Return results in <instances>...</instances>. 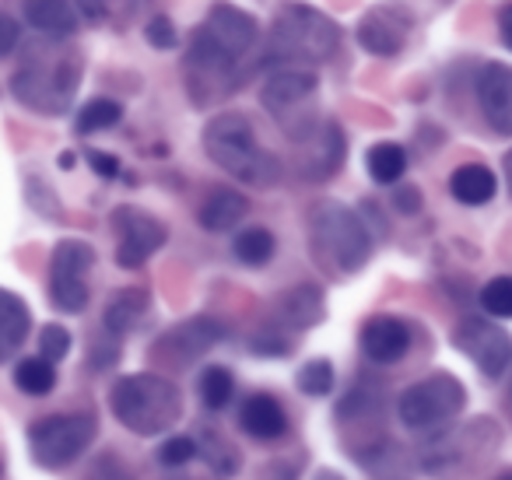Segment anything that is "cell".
I'll return each mask as SVG.
<instances>
[{
	"mask_svg": "<svg viewBox=\"0 0 512 480\" xmlns=\"http://www.w3.org/2000/svg\"><path fill=\"white\" fill-rule=\"evenodd\" d=\"M414 29V18L400 4H379L358 22V43L372 57H397L407 46V36Z\"/></svg>",
	"mask_w": 512,
	"mask_h": 480,
	"instance_id": "15",
	"label": "cell"
},
{
	"mask_svg": "<svg viewBox=\"0 0 512 480\" xmlns=\"http://www.w3.org/2000/svg\"><path fill=\"white\" fill-rule=\"evenodd\" d=\"M453 344L460 347L488 379H502L505 368H509L512 347L502 326L484 323V319H463L453 333Z\"/></svg>",
	"mask_w": 512,
	"mask_h": 480,
	"instance_id": "12",
	"label": "cell"
},
{
	"mask_svg": "<svg viewBox=\"0 0 512 480\" xmlns=\"http://www.w3.org/2000/svg\"><path fill=\"white\" fill-rule=\"evenodd\" d=\"M78 11L95 25H127L137 15V0H78Z\"/></svg>",
	"mask_w": 512,
	"mask_h": 480,
	"instance_id": "31",
	"label": "cell"
},
{
	"mask_svg": "<svg viewBox=\"0 0 512 480\" xmlns=\"http://www.w3.org/2000/svg\"><path fill=\"white\" fill-rule=\"evenodd\" d=\"M221 337H225V326H221L218 319H207V316L186 319L176 330H169L165 337L155 340V358L169 368H186V365H193L200 354L211 351Z\"/></svg>",
	"mask_w": 512,
	"mask_h": 480,
	"instance_id": "13",
	"label": "cell"
},
{
	"mask_svg": "<svg viewBox=\"0 0 512 480\" xmlns=\"http://www.w3.org/2000/svg\"><path fill=\"white\" fill-rule=\"evenodd\" d=\"M477 99H481L484 120L495 134H512V71L505 64H488L477 78Z\"/></svg>",
	"mask_w": 512,
	"mask_h": 480,
	"instance_id": "17",
	"label": "cell"
},
{
	"mask_svg": "<svg viewBox=\"0 0 512 480\" xmlns=\"http://www.w3.org/2000/svg\"><path fill=\"white\" fill-rule=\"evenodd\" d=\"M88 162H92V169L99 172L102 179H116V176H120V162H116L113 155H106V151H92V155H88Z\"/></svg>",
	"mask_w": 512,
	"mask_h": 480,
	"instance_id": "41",
	"label": "cell"
},
{
	"mask_svg": "<svg viewBox=\"0 0 512 480\" xmlns=\"http://www.w3.org/2000/svg\"><path fill=\"white\" fill-rule=\"evenodd\" d=\"M123 116V106L113 99H92L88 106H81L78 113V134H95V130L116 127Z\"/></svg>",
	"mask_w": 512,
	"mask_h": 480,
	"instance_id": "32",
	"label": "cell"
},
{
	"mask_svg": "<svg viewBox=\"0 0 512 480\" xmlns=\"http://www.w3.org/2000/svg\"><path fill=\"white\" fill-rule=\"evenodd\" d=\"M109 407L127 431L151 438L169 431L183 417V396H179L176 382L162 379L155 372H137L113 382Z\"/></svg>",
	"mask_w": 512,
	"mask_h": 480,
	"instance_id": "4",
	"label": "cell"
},
{
	"mask_svg": "<svg viewBox=\"0 0 512 480\" xmlns=\"http://www.w3.org/2000/svg\"><path fill=\"white\" fill-rule=\"evenodd\" d=\"M316 88H320L316 74L302 71V67H281V71H274L271 78L264 81L260 102H264V109L278 123H285L288 113H299L295 116V120H299V134H302L299 141H306V137L316 134V116L306 109V102L316 95Z\"/></svg>",
	"mask_w": 512,
	"mask_h": 480,
	"instance_id": "10",
	"label": "cell"
},
{
	"mask_svg": "<svg viewBox=\"0 0 512 480\" xmlns=\"http://www.w3.org/2000/svg\"><path fill=\"white\" fill-rule=\"evenodd\" d=\"M358 344H362V354L372 365H393L411 347V330L397 316H372L358 333Z\"/></svg>",
	"mask_w": 512,
	"mask_h": 480,
	"instance_id": "16",
	"label": "cell"
},
{
	"mask_svg": "<svg viewBox=\"0 0 512 480\" xmlns=\"http://www.w3.org/2000/svg\"><path fill=\"white\" fill-rule=\"evenodd\" d=\"M334 365H330L327 358H313L306 361V365L299 368V375H295V386L302 389L306 396H327L330 389H334Z\"/></svg>",
	"mask_w": 512,
	"mask_h": 480,
	"instance_id": "33",
	"label": "cell"
},
{
	"mask_svg": "<svg viewBox=\"0 0 512 480\" xmlns=\"http://www.w3.org/2000/svg\"><path fill=\"white\" fill-rule=\"evenodd\" d=\"M148 305H151V298H148V291H144V288L116 291V295L109 298V305H106V316H102L106 333H109V337H127V333H134L137 326H141Z\"/></svg>",
	"mask_w": 512,
	"mask_h": 480,
	"instance_id": "21",
	"label": "cell"
},
{
	"mask_svg": "<svg viewBox=\"0 0 512 480\" xmlns=\"http://www.w3.org/2000/svg\"><path fill=\"white\" fill-rule=\"evenodd\" d=\"M313 253L337 274H355L372 256V235L351 207L341 200H320L309 211Z\"/></svg>",
	"mask_w": 512,
	"mask_h": 480,
	"instance_id": "6",
	"label": "cell"
},
{
	"mask_svg": "<svg viewBox=\"0 0 512 480\" xmlns=\"http://www.w3.org/2000/svg\"><path fill=\"white\" fill-rule=\"evenodd\" d=\"M193 456L204 459L207 470H211L214 477H221V480L235 477V473L242 470V452L235 449L228 438H221L214 428L197 431V438H193Z\"/></svg>",
	"mask_w": 512,
	"mask_h": 480,
	"instance_id": "23",
	"label": "cell"
},
{
	"mask_svg": "<svg viewBox=\"0 0 512 480\" xmlns=\"http://www.w3.org/2000/svg\"><path fill=\"white\" fill-rule=\"evenodd\" d=\"M256 43V22L246 11L232 4H214L207 22L193 32L190 53H186V74H190L193 99L204 102L218 99L232 85V67L246 57Z\"/></svg>",
	"mask_w": 512,
	"mask_h": 480,
	"instance_id": "1",
	"label": "cell"
},
{
	"mask_svg": "<svg viewBox=\"0 0 512 480\" xmlns=\"http://www.w3.org/2000/svg\"><path fill=\"white\" fill-rule=\"evenodd\" d=\"M491 431H498L495 421H474L460 431H442V435H435L432 445L421 452V470H428V473L456 470V466L467 463V459L481 456L484 435H491Z\"/></svg>",
	"mask_w": 512,
	"mask_h": 480,
	"instance_id": "14",
	"label": "cell"
},
{
	"mask_svg": "<svg viewBox=\"0 0 512 480\" xmlns=\"http://www.w3.org/2000/svg\"><path fill=\"white\" fill-rule=\"evenodd\" d=\"M358 463L365 466V470L372 473V480H414V466H411V456H407L400 445L393 442H376L372 449L365 452H355Z\"/></svg>",
	"mask_w": 512,
	"mask_h": 480,
	"instance_id": "24",
	"label": "cell"
},
{
	"mask_svg": "<svg viewBox=\"0 0 512 480\" xmlns=\"http://www.w3.org/2000/svg\"><path fill=\"white\" fill-rule=\"evenodd\" d=\"M193 459V435H172L169 442H162L158 449V463L162 466H183Z\"/></svg>",
	"mask_w": 512,
	"mask_h": 480,
	"instance_id": "37",
	"label": "cell"
},
{
	"mask_svg": "<svg viewBox=\"0 0 512 480\" xmlns=\"http://www.w3.org/2000/svg\"><path fill=\"white\" fill-rule=\"evenodd\" d=\"M239 428L253 435L256 442H278L288 431L285 407L271 393H253L239 410Z\"/></svg>",
	"mask_w": 512,
	"mask_h": 480,
	"instance_id": "18",
	"label": "cell"
},
{
	"mask_svg": "<svg viewBox=\"0 0 512 480\" xmlns=\"http://www.w3.org/2000/svg\"><path fill=\"white\" fill-rule=\"evenodd\" d=\"M113 225L120 235V246H116V263L127 270L148 263V256H155L158 249L169 239V228L155 218V214L141 211V207H116Z\"/></svg>",
	"mask_w": 512,
	"mask_h": 480,
	"instance_id": "11",
	"label": "cell"
},
{
	"mask_svg": "<svg viewBox=\"0 0 512 480\" xmlns=\"http://www.w3.org/2000/svg\"><path fill=\"white\" fill-rule=\"evenodd\" d=\"M393 204H397L400 214H418L421 211V193L414 190V186H400V190L393 193Z\"/></svg>",
	"mask_w": 512,
	"mask_h": 480,
	"instance_id": "40",
	"label": "cell"
},
{
	"mask_svg": "<svg viewBox=\"0 0 512 480\" xmlns=\"http://www.w3.org/2000/svg\"><path fill=\"white\" fill-rule=\"evenodd\" d=\"M313 480H344L337 470H316V477Z\"/></svg>",
	"mask_w": 512,
	"mask_h": 480,
	"instance_id": "43",
	"label": "cell"
},
{
	"mask_svg": "<svg viewBox=\"0 0 512 480\" xmlns=\"http://www.w3.org/2000/svg\"><path fill=\"white\" fill-rule=\"evenodd\" d=\"M18 36H22L18 22L8 15V11H0V57H8V53L15 50V46H18Z\"/></svg>",
	"mask_w": 512,
	"mask_h": 480,
	"instance_id": "39",
	"label": "cell"
},
{
	"mask_svg": "<svg viewBox=\"0 0 512 480\" xmlns=\"http://www.w3.org/2000/svg\"><path fill=\"white\" fill-rule=\"evenodd\" d=\"M249 214V200L239 190H214L211 197L200 204L197 221L207 232H232L242 218Z\"/></svg>",
	"mask_w": 512,
	"mask_h": 480,
	"instance_id": "22",
	"label": "cell"
},
{
	"mask_svg": "<svg viewBox=\"0 0 512 480\" xmlns=\"http://www.w3.org/2000/svg\"><path fill=\"white\" fill-rule=\"evenodd\" d=\"M197 389H200V400H204L207 410H221V407H228V403H232L235 379H232V372H228V368L207 365L204 375H200V382H197Z\"/></svg>",
	"mask_w": 512,
	"mask_h": 480,
	"instance_id": "30",
	"label": "cell"
},
{
	"mask_svg": "<svg viewBox=\"0 0 512 480\" xmlns=\"http://www.w3.org/2000/svg\"><path fill=\"white\" fill-rule=\"evenodd\" d=\"M99 421L88 410L78 414H53L29 428V449L43 470H64L92 445Z\"/></svg>",
	"mask_w": 512,
	"mask_h": 480,
	"instance_id": "8",
	"label": "cell"
},
{
	"mask_svg": "<svg viewBox=\"0 0 512 480\" xmlns=\"http://www.w3.org/2000/svg\"><path fill=\"white\" fill-rule=\"evenodd\" d=\"M148 43L151 46H158V50H172L176 46V29H172V22L169 18H155V22H148Z\"/></svg>",
	"mask_w": 512,
	"mask_h": 480,
	"instance_id": "38",
	"label": "cell"
},
{
	"mask_svg": "<svg viewBox=\"0 0 512 480\" xmlns=\"http://www.w3.org/2000/svg\"><path fill=\"white\" fill-rule=\"evenodd\" d=\"M71 165H74V155H71V151H67V155H60V169H71Z\"/></svg>",
	"mask_w": 512,
	"mask_h": 480,
	"instance_id": "44",
	"label": "cell"
},
{
	"mask_svg": "<svg viewBox=\"0 0 512 480\" xmlns=\"http://www.w3.org/2000/svg\"><path fill=\"white\" fill-rule=\"evenodd\" d=\"M204 151L221 172L249 186H274L281 179V165L264 144L256 141L253 123L242 113H218L204 127Z\"/></svg>",
	"mask_w": 512,
	"mask_h": 480,
	"instance_id": "3",
	"label": "cell"
},
{
	"mask_svg": "<svg viewBox=\"0 0 512 480\" xmlns=\"http://www.w3.org/2000/svg\"><path fill=\"white\" fill-rule=\"evenodd\" d=\"M15 386L29 396H46L57 386V368L46 358H25V361H18V368H15Z\"/></svg>",
	"mask_w": 512,
	"mask_h": 480,
	"instance_id": "29",
	"label": "cell"
},
{
	"mask_svg": "<svg viewBox=\"0 0 512 480\" xmlns=\"http://www.w3.org/2000/svg\"><path fill=\"white\" fill-rule=\"evenodd\" d=\"M495 190H498V179L488 165L470 162V165H460V169L449 176V193L467 207L488 204V200L495 197Z\"/></svg>",
	"mask_w": 512,
	"mask_h": 480,
	"instance_id": "25",
	"label": "cell"
},
{
	"mask_svg": "<svg viewBox=\"0 0 512 480\" xmlns=\"http://www.w3.org/2000/svg\"><path fill=\"white\" fill-rule=\"evenodd\" d=\"M365 165H369V176L376 179V183L393 186V183H400L407 172V151L393 141H383V144H376V148H369Z\"/></svg>",
	"mask_w": 512,
	"mask_h": 480,
	"instance_id": "27",
	"label": "cell"
},
{
	"mask_svg": "<svg viewBox=\"0 0 512 480\" xmlns=\"http://www.w3.org/2000/svg\"><path fill=\"white\" fill-rule=\"evenodd\" d=\"M463 407H467V389H463V382L446 372H435L400 393L397 417H400V424L411 431H435L453 421Z\"/></svg>",
	"mask_w": 512,
	"mask_h": 480,
	"instance_id": "7",
	"label": "cell"
},
{
	"mask_svg": "<svg viewBox=\"0 0 512 480\" xmlns=\"http://www.w3.org/2000/svg\"><path fill=\"white\" fill-rule=\"evenodd\" d=\"M22 15L46 39H71L78 32V11L67 0H25Z\"/></svg>",
	"mask_w": 512,
	"mask_h": 480,
	"instance_id": "19",
	"label": "cell"
},
{
	"mask_svg": "<svg viewBox=\"0 0 512 480\" xmlns=\"http://www.w3.org/2000/svg\"><path fill=\"white\" fill-rule=\"evenodd\" d=\"M95 263V249L81 239L57 242L50 260V302L53 309L78 316L88 305V270Z\"/></svg>",
	"mask_w": 512,
	"mask_h": 480,
	"instance_id": "9",
	"label": "cell"
},
{
	"mask_svg": "<svg viewBox=\"0 0 512 480\" xmlns=\"http://www.w3.org/2000/svg\"><path fill=\"white\" fill-rule=\"evenodd\" d=\"M323 316H327L323 291L313 288V284H299V288L281 298V319H285L292 330H309V326H316Z\"/></svg>",
	"mask_w": 512,
	"mask_h": 480,
	"instance_id": "26",
	"label": "cell"
},
{
	"mask_svg": "<svg viewBox=\"0 0 512 480\" xmlns=\"http://www.w3.org/2000/svg\"><path fill=\"white\" fill-rule=\"evenodd\" d=\"M495 480H512V470H502V473H498Z\"/></svg>",
	"mask_w": 512,
	"mask_h": 480,
	"instance_id": "45",
	"label": "cell"
},
{
	"mask_svg": "<svg viewBox=\"0 0 512 480\" xmlns=\"http://www.w3.org/2000/svg\"><path fill=\"white\" fill-rule=\"evenodd\" d=\"M81 85V53L64 46V39H46L32 46L29 57L11 78V92L22 106L43 116H60L74 102Z\"/></svg>",
	"mask_w": 512,
	"mask_h": 480,
	"instance_id": "2",
	"label": "cell"
},
{
	"mask_svg": "<svg viewBox=\"0 0 512 480\" xmlns=\"http://www.w3.org/2000/svg\"><path fill=\"white\" fill-rule=\"evenodd\" d=\"M481 305L484 312H491L495 319H509L512 316V277H491L481 291Z\"/></svg>",
	"mask_w": 512,
	"mask_h": 480,
	"instance_id": "34",
	"label": "cell"
},
{
	"mask_svg": "<svg viewBox=\"0 0 512 480\" xmlns=\"http://www.w3.org/2000/svg\"><path fill=\"white\" fill-rule=\"evenodd\" d=\"M67 351H71V333L64 330V326L50 323L39 330V358L46 361H64Z\"/></svg>",
	"mask_w": 512,
	"mask_h": 480,
	"instance_id": "36",
	"label": "cell"
},
{
	"mask_svg": "<svg viewBox=\"0 0 512 480\" xmlns=\"http://www.w3.org/2000/svg\"><path fill=\"white\" fill-rule=\"evenodd\" d=\"M295 477H299V463L288 466V459H274V463L260 473V480H295Z\"/></svg>",
	"mask_w": 512,
	"mask_h": 480,
	"instance_id": "42",
	"label": "cell"
},
{
	"mask_svg": "<svg viewBox=\"0 0 512 480\" xmlns=\"http://www.w3.org/2000/svg\"><path fill=\"white\" fill-rule=\"evenodd\" d=\"M85 480H134V473H130V466L123 463L120 452H99V456L92 459V466H88Z\"/></svg>",
	"mask_w": 512,
	"mask_h": 480,
	"instance_id": "35",
	"label": "cell"
},
{
	"mask_svg": "<svg viewBox=\"0 0 512 480\" xmlns=\"http://www.w3.org/2000/svg\"><path fill=\"white\" fill-rule=\"evenodd\" d=\"M341 46V29L309 4H281L271 25V60L285 67L323 64Z\"/></svg>",
	"mask_w": 512,
	"mask_h": 480,
	"instance_id": "5",
	"label": "cell"
},
{
	"mask_svg": "<svg viewBox=\"0 0 512 480\" xmlns=\"http://www.w3.org/2000/svg\"><path fill=\"white\" fill-rule=\"evenodd\" d=\"M274 246H278V242H274V235L267 232V228H246V232L235 235L232 253H235V260H242L246 267H264L274 256Z\"/></svg>",
	"mask_w": 512,
	"mask_h": 480,
	"instance_id": "28",
	"label": "cell"
},
{
	"mask_svg": "<svg viewBox=\"0 0 512 480\" xmlns=\"http://www.w3.org/2000/svg\"><path fill=\"white\" fill-rule=\"evenodd\" d=\"M29 330H32L29 305L15 291L0 288V365L22 351V344L29 340Z\"/></svg>",
	"mask_w": 512,
	"mask_h": 480,
	"instance_id": "20",
	"label": "cell"
}]
</instances>
